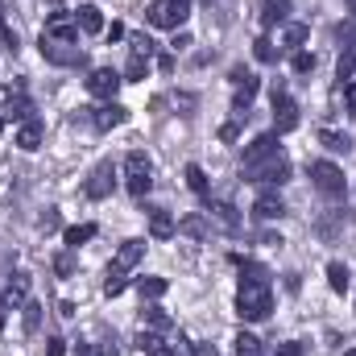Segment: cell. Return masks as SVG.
Returning <instances> with one entry per match:
<instances>
[{"mask_svg": "<svg viewBox=\"0 0 356 356\" xmlns=\"http://www.w3.org/2000/svg\"><path fill=\"white\" fill-rule=\"evenodd\" d=\"M319 141H323L332 154H348V149H353V141H348L344 133H332V129H323V133H319Z\"/></svg>", "mask_w": 356, "mask_h": 356, "instance_id": "4316f807", "label": "cell"}, {"mask_svg": "<svg viewBox=\"0 0 356 356\" xmlns=\"http://www.w3.org/2000/svg\"><path fill=\"white\" fill-rule=\"evenodd\" d=\"M29 116H33V104L21 91V83H4L0 88V120H29Z\"/></svg>", "mask_w": 356, "mask_h": 356, "instance_id": "ba28073f", "label": "cell"}, {"mask_svg": "<svg viewBox=\"0 0 356 356\" xmlns=\"http://www.w3.org/2000/svg\"><path fill=\"white\" fill-rule=\"evenodd\" d=\"M88 112H91V124H95L99 133H112V129H120V124L129 120V108L116 104V99H104L99 108H88Z\"/></svg>", "mask_w": 356, "mask_h": 356, "instance_id": "30bf717a", "label": "cell"}, {"mask_svg": "<svg viewBox=\"0 0 356 356\" xmlns=\"http://www.w3.org/2000/svg\"><path fill=\"white\" fill-rule=\"evenodd\" d=\"M129 50H133L137 58H154V42H149L145 33H133V38H129Z\"/></svg>", "mask_w": 356, "mask_h": 356, "instance_id": "e575fe53", "label": "cell"}, {"mask_svg": "<svg viewBox=\"0 0 356 356\" xmlns=\"http://www.w3.org/2000/svg\"><path fill=\"white\" fill-rule=\"evenodd\" d=\"M211 216H216L228 232H236V228H241V216H236V207H232V203H211Z\"/></svg>", "mask_w": 356, "mask_h": 356, "instance_id": "cb8c5ba5", "label": "cell"}, {"mask_svg": "<svg viewBox=\"0 0 356 356\" xmlns=\"http://www.w3.org/2000/svg\"><path fill=\"white\" fill-rule=\"evenodd\" d=\"M141 327H145V332H170L175 323H170V315H166L162 307H145V311H141Z\"/></svg>", "mask_w": 356, "mask_h": 356, "instance_id": "7402d4cb", "label": "cell"}, {"mask_svg": "<svg viewBox=\"0 0 356 356\" xmlns=\"http://www.w3.org/2000/svg\"><path fill=\"white\" fill-rule=\"evenodd\" d=\"M0 25H4V4H0Z\"/></svg>", "mask_w": 356, "mask_h": 356, "instance_id": "f907efd6", "label": "cell"}, {"mask_svg": "<svg viewBox=\"0 0 356 356\" xmlns=\"http://www.w3.org/2000/svg\"><path fill=\"white\" fill-rule=\"evenodd\" d=\"M116 353H120V344H116V340H99V344L79 348V356H116Z\"/></svg>", "mask_w": 356, "mask_h": 356, "instance_id": "836d02e7", "label": "cell"}, {"mask_svg": "<svg viewBox=\"0 0 356 356\" xmlns=\"http://www.w3.org/2000/svg\"><path fill=\"white\" fill-rule=\"evenodd\" d=\"M245 178L257 182V186H282V182H290V162H286V154H277V158H269V162L245 166Z\"/></svg>", "mask_w": 356, "mask_h": 356, "instance_id": "52a82bcc", "label": "cell"}, {"mask_svg": "<svg viewBox=\"0 0 356 356\" xmlns=\"http://www.w3.org/2000/svg\"><path fill=\"white\" fill-rule=\"evenodd\" d=\"M266 348H261V340L253 336V332H241L236 336V356H261Z\"/></svg>", "mask_w": 356, "mask_h": 356, "instance_id": "f1b7e54d", "label": "cell"}, {"mask_svg": "<svg viewBox=\"0 0 356 356\" xmlns=\"http://www.w3.org/2000/svg\"><path fill=\"white\" fill-rule=\"evenodd\" d=\"M0 129H4V120H0Z\"/></svg>", "mask_w": 356, "mask_h": 356, "instance_id": "f5cc1de1", "label": "cell"}, {"mask_svg": "<svg viewBox=\"0 0 356 356\" xmlns=\"http://www.w3.org/2000/svg\"><path fill=\"white\" fill-rule=\"evenodd\" d=\"M170 46H175V50H186V46H191V33H175V42H170Z\"/></svg>", "mask_w": 356, "mask_h": 356, "instance_id": "7dc6e473", "label": "cell"}, {"mask_svg": "<svg viewBox=\"0 0 356 356\" xmlns=\"http://www.w3.org/2000/svg\"><path fill=\"white\" fill-rule=\"evenodd\" d=\"M0 294H4V302H8V307H25V302H29V273H21V269H17V273L4 282V290H0Z\"/></svg>", "mask_w": 356, "mask_h": 356, "instance_id": "9a60e30c", "label": "cell"}, {"mask_svg": "<svg viewBox=\"0 0 356 356\" xmlns=\"http://www.w3.org/2000/svg\"><path fill=\"white\" fill-rule=\"evenodd\" d=\"M145 17H149V25H158V29H178V25L191 17V0H154V4L145 8Z\"/></svg>", "mask_w": 356, "mask_h": 356, "instance_id": "5b68a950", "label": "cell"}, {"mask_svg": "<svg viewBox=\"0 0 356 356\" xmlns=\"http://www.w3.org/2000/svg\"><path fill=\"white\" fill-rule=\"evenodd\" d=\"M253 54H257V63H266V67H273L282 50H277V46L269 42V38H257V42H253Z\"/></svg>", "mask_w": 356, "mask_h": 356, "instance_id": "f546056e", "label": "cell"}, {"mask_svg": "<svg viewBox=\"0 0 356 356\" xmlns=\"http://www.w3.org/2000/svg\"><path fill=\"white\" fill-rule=\"evenodd\" d=\"M91 236H95V224H75V228H67V232H63L67 249H79V245H88Z\"/></svg>", "mask_w": 356, "mask_h": 356, "instance_id": "603a6c76", "label": "cell"}, {"mask_svg": "<svg viewBox=\"0 0 356 356\" xmlns=\"http://www.w3.org/2000/svg\"><path fill=\"white\" fill-rule=\"evenodd\" d=\"M269 99H273V133H277V137H282V133H294V129H298V104L286 95L282 83L273 88Z\"/></svg>", "mask_w": 356, "mask_h": 356, "instance_id": "9c48e42d", "label": "cell"}, {"mask_svg": "<svg viewBox=\"0 0 356 356\" xmlns=\"http://www.w3.org/2000/svg\"><path fill=\"white\" fill-rule=\"evenodd\" d=\"M21 311H25V332L33 336V332H38V323H42V307H38V302H25Z\"/></svg>", "mask_w": 356, "mask_h": 356, "instance_id": "8d00e7d4", "label": "cell"}, {"mask_svg": "<svg viewBox=\"0 0 356 356\" xmlns=\"http://www.w3.org/2000/svg\"><path fill=\"white\" fill-rule=\"evenodd\" d=\"M290 17V0H261V25L273 29V25H282Z\"/></svg>", "mask_w": 356, "mask_h": 356, "instance_id": "ffe728a7", "label": "cell"}, {"mask_svg": "<svg viewBox=\"0 0 356 356\" xmlns=\"http://www.w3.org/2000/svg\"><path fill=\"white\" fill-rule=\"evenodd\" d=\"M307 33H311L307 25H286V46H302V42H307Z\"/></svg>", "mask_w": 356, "mask_h": 356, "instance_id": "74e56055", "label": "cell"}, {"mask_svg": "<svg viewBox=\"0 0 356 356\" xmlns=\"http://www.w3.org/2000/svg\"><path fill=\"white\" fill-rule=\"evenodd\" d=\"M75 25H79L83 33H104V13H99L95 4H83V8L75 13Z\"/></svg>", "mask_w": 356, "mask_h": 356, "instance_id": "44dd1931", "label": "cell"}, {"mask_svg": "<svg viewBox=\"0 0 356 356\" xmlns=\"http://www.w3.org/2000/svg\"><path fill=\"white\" fill-rule=\"evenodd\" d=\"M307 353V344H302V340H290V344H282V348H277V356H302Z\"/></svg>", "mask_w": 356, "mask_h": 356, "instance_id": "60d3db41", "label": "cell"}, {"mask_svg": "<svg viewBox=\"0 0 356 356\" xmlns=\"http://www.w3.org/2000/svg\"><path fill=\"white\" fill-rule=\"evenodd\" d=\"M149 75V58H137V54H129V67H124V83H137V79H145Z\"/></svg>", "mask_w": 356, "mask_h": 356, "instance_id": "484cf974", "label": "cell"}, {"mask_svg": "<svg viewBox=\"0 0 356 356\" xmlns=\"http://www.w3.org/2000/svg\"><path fill=\"white\" fill-rule=\"evenodd\" d=\"M186 186H191L195 195H207V191H211V186H207V175H203V166H195V162L186 166Z\"/></svg>", "mask_w": 356, "mask_h": 356, "instance_id": "4dcf8cb0", "label": "cell"}, {"mask_svg": "<svg viewBox=\"0 0 356 356\" xmlns=\"http://www.w3.org/2000/svg\"><path fill=\"white\" fill-rule=\"evenodd\" d=\"M253 216H257V220H282V216H286V203L277 199V191H261L257 203H253Z\"/></svg>", "mask_w": 356, "mask_h": 356, "instance_id": "e0dca14e", "label": "cell"}, {"mask_svg": "<svg viewBox=\"0 0 356 356\" xmlns=\"http://www.w3.org/2000/svg\"><path fill=\"white\" fill-rule=\"evenodd\" d=\"M311 71H315V54H302L298 50L294 54V75H311Z\"/></svg>", "mask_w": 356, "mask_h": 356, "instance_id": "f35d334b", "label": "cell"}, {"mask_svg": "<svg viewBox=\"0 0 356 356\" xmlns=\"http://www.w3.org/2000/svg\"><path fill=\"white\" fill-rule=\"evenodd\" d=\"M344 356H356V348H348V353H344Z\"/></svg>", "mask_w": 356, "mask_h": 356, "instance_id": "816d5d0a", "label": "cell"}, {"mask_svg": "<svg viewBox=\"0 0 356 356\" xmlns=\"http://www.w3.org/2000/svg\"><path fill=\"white\" fill-rule=\"evenodd\" d=\"M120 83H124V79H120L112 67H99V71H91L88 75V91L95 95V99H116Z\"/></svg>", "mask_w": 356, "mask_h": 356, "instance_id": "8fae6325", "label": "cell"}, {"mask_svg": "<svg viewBox=\"0 0 356 356\" xmlns=\"http://www.w3.org/2000/svg\"><path fill=\"white\" fill-rule=\"evenodd\" d=\"M344 104H348V116L356 120V83H344Z\"/></svg>", "mask_w": 356, "mask_h": 356, "instance_id": "b9f144b4", "label": "cell"}, {"mask_svg": "<svg viewBox=\"0 0 356 356\" xmlns=\"http://www.w3.org/2000/svg\"><path fill=\"white\" fill-rule=\"evenodd\" d=\"M191 356H220L216 344H191Z\"/></svg>", "mask_w": 356, "mask_h": 356, "instance_id": "bcb514c9", "label": "cell"}, {"mask_svg": "<svg viewBox=\"0 0 356 356\" xmlns=\"http://www.w3.org/2000/svg\"><path fill=\"white\" fill-rule=\"evenodd\" d=\"M327 286H332L336 294H344V290H348V266L332 261V266H327Z\"/></svg>", "mask_w": 356, "mask_h": 356, "instance_id": "d4e9b609", "label": "cell"}, {"mask_svg": "<svg viewBox=\"0 0 356 356\" xmlns=\"http://www.w3.org/2000/svg\"><path fill=\"white\" fill-rule=\"evenodd\" d=\"M38 228H42V232H54V228H58V211H46V216L38 220Z\"/></svg>", "mask_w": 356, "mask_h": 356, "instance_id": "7bdbcfd3", "label": "cell"}, {"mask_svg": "<svg viewBox=\"0 0 356 356\" xmlns=\"http://www.w3.org/2000/svg\"><path fill=\"white\" fill-rule=\"evenodd\" d=\"M232 261L241 266V282H253V286H269V269L261 261H245L241 253H232Z\"/></svg>", "mask_w": 356, "mask_h": 356, "instance_id": "d6986e66", "label": "cell"}, {"mask_svg": "<svg viewBox=\"0 0 356 356\" xmlns=\"http://www.w3.org/2000/svg\"><path fill=\"white\" fill-rule=\"evenodd\" d=\"M112 186H116V170H112V162H99V166L88 175V182H83L88 199H108Z\"/></svg>", "mask_w": 356, "mask_h": 356, "instance_id": "7c38bea8", "label": "cell"}, {"mask_svg": "<svg viewBox=\"0 0 356 356\" xmlns=\"http://www.w3.org/2000/svg\"><path fill=\"white\" fill-rule=\"evenodd\" d=\"M54 269H58V277H71V273H75V249H71V253H63V257L54 261Z\"/></svg>", "mask_w": 356, "mask_h": 356, "instance_id": "ab89813d", "label": "cell"}, {"mask_svg": "<svg viewBox=\"0 0 356 356\" xmlns=\"http://www.w3.org/2000/svg\"><path fill=\"white\" fill-rule=\"evenodd\" d=\"M178 232H186V236L203 241V236H207V220H203V216H186V220L178 224Z\"/></svg>", "mask_w": 356, "mask_h": 356, "instance_id": "1f68e13d", "label": "cell"}, {"mask_svg": "<svg viewBox=\"0 0 356 356\" xmlns=\"http://www.w3.org/2000/svg\"><path fill=\"white\" fill-rule=\"evenodd\" d=\"M141 257H145V241H124V245L116 249V261L108 266V277H104V294H108V298H116V294L129 286V277H124V273L137 266Z\"/></svg>", "mask_w": 356, "mask_h": 356, "instance_id": "6da1fadb", "label": "cell"}, {"mask_svg": "<svg viewBox=\"0 0 356 356\" xmlns=\"http://www.w3.org/2000/svg\"><path fill=\"white\" fill-rule=\"evenodd\" d=\"M124 186H129V195H137V199L154 186V162H149L141 149H133V154L124 158Z\"/></svg>", "mask_w": 356, "mask_h": 356, "instance_id": "3957f363", "label": "cell"}, {"mask_svg": "<svg viewBox=\"0 0 356 356\" xmlns=\"http://www.w3.org/2000/svg\"><path fill=\"white\" fill-rule=\"evenodd\" d=\"M145 211H149V236H154V241H170L178 232V224H175L170 211H162V207H145Z\"/></svg>", "mask_w": 356, "mask_h": 356, "instance_id": "2e32d148", "label": "cell"}, {"mask_svg": "<svg viewBox=\"0 0 356 356\" xmlns=\"http://www.w3.org/2000/svg\"><path fill=\"white\" fill-rule=\"evenodd\" d=\"M42 33H46V38H58V42H79V25H75L71 13H54Z\"/></svg>", "mask_w": 356, "mask_h": 356, "instance_id": "5bb4252c", "label": "cell"}, {"mask_svg": "<svg viewBox=\"0 0 356 356\" xmlns=\"http://www.w3.org/2000/svg\"><path fill=\"white\" fill-rule=\"evenodd\" d=\"M38 50H42V58L54 63V67H83V46H79V42H58V38H46V33H42Z\"/></svg>", "mask_w": 356, "mask_h": 356, "instance_id": "277c9868", "label": "cell"}, {"mask_svg": "<svg viewBox=\"0 0 356 356\" xmlns=\"http://www.w3.org/2000/svg\"><path fill=\"white\" fill-rule=\"evenodd\" d=\"M336 42H344L348 50H356V17H353V21H340V25H336Z\"/></svg>", "mask_w": 356, "mask_h": 356, "instance_id": "d590c367", "label": "cell"}, {"mask_svg": "<svg viewBox=\"0 0 356 356\" xmlns=\"http://www.w3.org/2000/svg\"><path fill=\"white\" fill-rule=\"evenodd\" d=\"M277 154H282V145H277V133H261V137H253V141H249V149H245V166L269 162V158H277Z\"/></svg>", "mask_w": 356, "mask_h": 356, "instance_id": "4fadbf2b", "label": "cell"}, {"mask_svg": "<svg viewBox=\"0 0 356 356\" xmlns=\"http://www.w3.org/2000/svg\"><path fill=\"white\" fill-rule=\"evenodd\" d=\"M63 353H67V340H58V336L46 340V356H63Z\"/></svg>", "mask_w": 356, "mask_h": 356, "instance_id": "ee69618b", "label": "cell"}, {"mask_svg": "<svg viewBox=\"0 0 356 356\" xmlns=\"http://www.w3.org/2000/svg\"><path fill=\"white\" fill-rule=\"evenodd\" d=\"M348 13H353V17H356V0H348Z\"/></svg>", "mask_w": 356, "mask_h": 356, "instance_id": "681fc988", "label": "cell"}, {"mask_svg": "<svg viewBox=\"0 0 356 356\" xmlns=\"http://www.w3.org/2000/svg\"><path fill=\"white\" fill-rule=\"evenodd\" d=\"M4 319H8V302H4V294H0V327H4Z\"/></svg>", "mask_w": 356, "mask_h": 356, "instance_id": "c3c4849f", "label": "cell"}, {"mask_svg": "<svg viewBox=\"0 0 356 356\" xmlns=\"http://www.w3.org/2000/svg\"><path fill=\"white\" fill-rule=\"evenodd\" d=\"M269 311H273V294H269V286L241 282V290H236V315L249 319V323H261Z\"/></svg>", "mask_w": 356, "mask_h": 356, "instance_id": "7a4b0ae2", "label": "cell"}, {"mask_svg": "<svg viewBox=\"0 0 356 356\" xmlns=\"http://www.w3.org/2000/svg\"><path fill=\"white\" fill-rule=\"evenodd\" d=\"M137 290H141V298H149V302H154V298H162V294H166V277H141V282H137Z\"/></svg>", "mask_w": 356, "mask_h": 356, "instance_id": "83f0119b", "label": "cell"}, {"mask_svg": "<svg viewBox=\"0 0 356 356\" xmlns=\"http://www.w3.org/2000/svg\"><path fill=\"white\" fill-rule=\"evenodd\" d=\"M353 75H356V54H353V50H344V54H340V63H336V79H340V83H348Z\"/></svg>", "mask_w": 356, "mask_h": 356, "instance_id": "d6a6232c", "label": "cell"}, {"mask_svg": "<svg viewBox=\"0 0 356 356\" xmlns=\"http://www.w3.org/2000/svg\"><path fill=\"white\" fill-rule=\"evenodd\" d=\"M311 182H315V191L327 195V199H340V195L348 191V178H344V170H340L336 162H311Z\"/></svg>", "mask_w": 356, "mask_h": 356, "instance_id": "8992f818", "label": "cell"}, {"mask_svg": "<svg viewBox=\"0 0 356 356\" xmlns=\"http://www.w3.org/2000/svg\"><path fill=\"white\" fill-rule=\"evenodd\" d=\"M17 145H21L25 154H33V149L42 145V120H38V116L21 120V129H17Z\"/></svg>", "mask_w": 356, "mask_h": 356, "instance_id": "ac0fdd59", "label": "cell"}, {"mask_svg": "<svg viewBox=\"0 0 356 356\" xmlns=\"http://www.w3.org/2000/svg\"><path fill=\"white\" fill-rule=\"evenodd\" d=\"M220 137H224V141H236V137H241V129H236V120H228V124L220 129Z\"/></svg>", "mask_w": 356, "mask_h": 356, "instance_id": "f6af8a7d", "label": "cell"}]
</instances>
